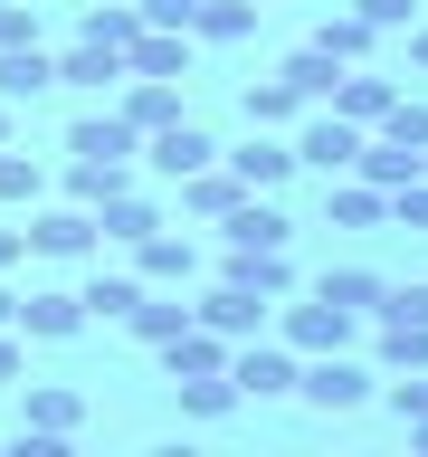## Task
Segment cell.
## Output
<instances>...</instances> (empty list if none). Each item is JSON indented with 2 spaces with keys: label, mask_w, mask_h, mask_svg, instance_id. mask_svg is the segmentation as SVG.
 I'll return each instance as SVG.
<instances>
[{
  "label": "cell",
  "mask_w": 428,
  "mask_h": 457,
  "mask_svg": "<svg viewBox=\"0 0 428 457\" xmlns=\"http://www.w3.org/2000/svg\"><path fill=\"white\" fill-rule=\"evenodd\" d=\"M38 191H48V171L29 162V153H10V143H0V210H29Z\"/></svg>",
  "instance_id": "obj_33"
},
{
  "label": "cell",
  "mask_w": 428,
  "mask_h": 457,
  "mask_svg": "<svg viewBox=\"0 0 428 457\" xmlns=\"http://www.w3.org/2000/svg\"><path fill=\"white\" fill-rule=\"evenodd\" d=\"M238 200H248V191H238V171H228V162H200V171H181V210H191V220H210V228H219L228 210H238Z\"/></svg>",
  "instance_id": "obj_25"
},
{
  "label": "cell",
  "mask_w": 428,
  "mask_h": 457,
  "mask_svg": "<svg viewBox=\"0 0 428 457\" xmlns=\"http://www.w3.org/2000/svg\"><path fill=\"white\" fill-rule=\"evenodd\" d=\"M324 220L333 228H391V191L362 181V171H333V181H324Z\"/></svg>",
  "instance_id": "obj_12"
},
{
  "label": "cell",
  "mask_w": 428,
  "mask_h": 457,
  "mask_svg": "<svg viewBox=\"0 0 428 457\" xmlns=\"http://www.w3.org/2000/svg\"><path fill=\"white\" fill-rule=\"evenodd\" d=\"M409 448H419V457H428V420H409Z\"/></svg>",
  "instance_id": "obj_46"
},
{
  "label": "cell",
  "mask_w": 428,
  "mask_h": 457,
  "mask_svg": "<svg viewBox=\"0 0 428 457\" xmlns=\"http://www.w3.org/2000/svg\"><path fill=\"white\" fill-rule=\"evenodd\" d=\"M86 38H105V48H134V29H143V10H134V0H95V10H86Z\"/></svg>",
  "instance_id": "obj_34"
},
{
  "label": "cell",
  "mask_w": 428,
  "mask_h": 457,
  "mask_svg": "<svg viewBox=\"0 0 428 457\" xmlns=\"http://www.w3.org/2000/svg\"><path fill=\"white\" fill-rule=\"evenodd\" d=\"M0 381H20V324H0Z\"/></svg>",
  "instance_id": "obj_42"
},
{
  "label": "cell",
  "mask_w": 428,
  "mask_h": 457,
  "mask_svg": "<svg viewBox=\"0 0 428 457\" xmlns=\"http://www.w3.org/2000/svg\"><path fill=\"white\" fill-rule=\"evenodd\" d=\"M10 124H20V105H0V143H10Z\"/></svg>",
  "instance_id": "obj_47"
},
{
  "label": "cell",
  "mask_w": 428,
  "mask_h": 457,
  "mask_svg": "<svg viewBox=\"0 0 428 457\" xmlns=\"http://www.w3.org/2000/svg\"><path fill=\"white\" fill-rule=\"evenodd\" d=\"M134 295H143V277H134V267H95V277L77 286L86 324H124V314H134Z\"/></svg>",
  "instance_id": "obj_26"
},
{
  "label": "cell",
  "mask_w": 428,
  "mask_h": 457,
  "mask_svg": "<svg viewBox=\"0 0 428 457\" xmlns=\"http://www.w3.org/2000/svg\"><path fill=\"white\" fill-rule=\"evenodd\" d=\"M124 171H134V162H67V200H77V210H95L105 191H124Z\"/></svg>",
  "instance_id": "obj_35"
},
{
  "label": "cell",
  "mask_w": 428,
  "mask_h": 457,
  "mask_svg": "<svg viewBox=\"0 0 428 457\" xmlns=\"http://www.w3.org/2000/svg\"><path fill=\"white\" fill-rule=\"evenodd\" d=\"M162 371H171V381H200V371H228V343H219V334H200V324H181V334L162 343Z\"/></svg>",
  "instance_id": "obj_29"
},
{
  "label": "cell",
  "mask_w": 428,
  "mask_h": 457,
  "mask_svg": "<svg viewBox=\"0 0 428 457\" xmlns=\"http://www.w3.org/2000/svg\"><path fill=\"white\" fill-rule=\"evenodd\" d=\"M228 171H238V191H285V171H295V143L285 134H257L248 124V143H238V153H219Z\"/></svg>",
  "instance_id": "obj_14"
},
{
  "label": "cell",
  "mask_w": 428,
  "mask_h": 457,
  "mask_svg": "<svg viewBox=\"0 0 428 457\" xmlns=\"http://www.w3.org/2000/svg\"><path fill=\"white\" fill-rule=\"evenodd\" d=\"M285 143H295V162H305V171H324V181H333V171H352V153H362V124H342L333 105H305Z\"/></svg>",
  "instance_id": "obj_6"
},
{
  "label": "cell",
  "mask_w": 428,
  "mask_h": 457,
  "mask_svg": "<svg viewBox=\"0 0 428 457\" xmlns=\"http://www.w3.org/2000/svg\"><path fill=\"white\" fill-rule=\"evenodd\" d=\"M152 228H162V200L134 191V181L95 200V238H105V248H134V238H152Z\"/></svg>",
  "instance_id": "obj_11"
},
{
  "label": "cell",
  "mask_w": 428,
  "mask_h": 457,
  "mask_svg": "<svg viewBox=\"0 0 428 457\" xmlns=\"http://www.w3.org/2000/svg\"><path fill=\"white\" fill-rule=\"evenodd\" d=\"M219 277L248 286V295H267V305H285V295H295V248H228Z\"/></svg>",
  "instance_id": "obj_8"
},
{
  "label": "cell",
  "mask_w": 428,
  "mask_h": 457,
  "mask_svg": "<svg viewBox=\"0 0 428 457\" xmlns=\"http://www.w3.org/2000/svg\"><path fill=\"white\" fill-rule=\"evenodd\" d=\"M143 153V134L134 124H124V114H77V124H67V162H134Z\"/></svg>",
  "instance_id": "obj_10"
},
{
  "label": "cell",
  "mask_w": 428,
  "mask_h": 457,
  "mask_svg": "<svg viewBox=\"0 0 428 457\" xmlns=\"http://www.w3.org/2000/svg\"><path fill=\"white\" fill-rule=\"evenodd\" d=\"M276 77L295 86L305 105H324V96H333V77H342V67H333V57H324V48H314V38H305V48H295V57H276Z\"/></svg>",
  "instance_id": "obj_32"
},
{
  "label": "cell",
  "mask_w": 428,
  "mask_h": 457,
  "mask_svg": "<svg viewBox=\"0 0 428 457\" xmlns=\"http://www.w3.org/2000/svg\"><path fill=\"white\" fill-rule=\"evenodd\" d=\"M267 324H276V343H295V353H342V343L362 334V314H342L333 295H305V305L285 295V305L267 314Z\"/></svg>",
  "instance_id": "obj_4"
},
{
  "label": "cell",
  "mask_w": 428,
  "mask_h": 457,
  "mask_svg": "<svg viewBox=\"0 0 428 457\" xmlns=\"http://www.w3.org/2000/svg\"><path fill=\"white\" fill-rule=\"evenodd\" d=\"M77 334H86L77 286H38V295H20V343H77Z\"/></svg>",
  "instance_id": "obj_7"
},
{
  "label": "cell",
  "mask_w": 428,
  "mask_h": 457,
  "mask_svg": "<svg viewBox=\"0 0 428 457\" xmlns=\"http://www.w3.org/2000/svg\"><path fill=\"white\" fill-rule=\"evenodd\" d=\"M20 257H29V238H20V228H0V277H10Z\"/></svg>",
  "instance_id": "obj_43"
},
{
  "label": "cell",
  "mask_w": 428,
  "mask_h": 457,
  "mask_svg": "<svg viewBox=\"0 0 428 457\" xmlns=\"http://www.w3.org/2000/svg\"><path fill=\"white\" fill-rule=\"evenodd\" d=\"M371 134H391L399 153H428V105H409V96H391V114H381Z\"/></svg>",
  "instance_id": "obj_36"
},
{
  "label": "cell",
  "mask_w": 428,
  "mask_h": 457,
  "mask_svg": "<svg viewBox=\"0 0 428 457\" xmlns=\"http://www.w3.org/2000/svg\"><path fill=\"white\" fill-rule=\"evenodd\" d=\"M20 428L77 438V428H86V391H77V381H20Z\"/></svg>",
  "instance_id": "obj_9"
},
{
  "label": "cell",
  "mask_w": 428,
  "mask_h": 457,
  "mask_svg": "<svg viewBox=\"0 0 428 457\" xmlns=\"http://www.w3.org/2000/svg\"><path fill=\"white\" fill-rule=\"evenodd\" d=\"M352 10H362V20L381 29V38H391V29H409V20H419L428 0H352Z\"/></svg>",
  "instance_id": "obj_39"
},
{
  "label": "cell",
  "mask_w": 428,
  "mask_h": 457,
  "mask_svg": "<svg viewBox=\"0 0 428 457\" xmlns=\"http://www.w3.org/2000/svg\"><path fill=\"white\" fill-rule=\"evenodd\" d=\"M124 324H134V343H143V353H162V343L181 334V324H191V295H181V286H143Z\"/></svg>",
  "instance_id": "obj_19"
},
{
  "label": "cell",
  "mask_w": 428,
  "mask_h": 457,
  "mask_svg": "<svg viewBox=\"0 0 428 457\" xmlns=\"http://www.w3.org/2000/svg\"><path fill=\"white\" fill-rule=\"evenodd\" d=\"M114 114H124L134 134H162L171 114H181V86H171V77H124V86H114Z\"/></svg>",
  "instance_id": "obj_21"
},
{
  "label": "cell",
  "mask_w": 428,
  "mask_h": 457,
  "mask_svg": "<svg viewBox=\"0 0 428 457\" xmlns=\"http://www.w3.org/2000/svg\"><path fill=\"white\" fill-rule=\"evenodd\" d=\"M257 29V0H200V20H191V38H210V48H238Z\"/></svg>",
  "instance_id": "obj_31"
},
{
  "label": "cell",
  "mask_w": 428,
  "mask_h": 457,
  "mask_svg": "<svg viewBox=\"0 0 428 457\" xmlns=\"http://www.w3.org/2000/svg\"><path fill=\"white\" fill-rule=\"evenodd\" d=\"M381 286H391L381 267H324V277H314V295H333L342 314H362V324H371V314H381Z\"/></svg>",
  "instance_id": "obj_28"
},
{
  "label": "cell",
  "mask_w": 428,
  "mask_h": 457,
  "mask_svg": "<svg viewBox=\"0 0 428 457\" xmlns=\"http://www.w3.org/2000/svg\"><path fill=\"white\" fill-rule=\"evenodd\" d=\"M295 343H276V334H248V343H228V381H238V400H285L295 391Z\"/></svg>",
  "instance_id": "obj_3"
},
{
  "label": "cell",
  "mask_w": 428,
  "mask_h": 457,
  "mask_svg": "<svg viewBox=\"0 0 428 457\" xmlns=\"http://www.w3.org/2000/svg\"><path fill=\"white\" fill-rule=\"evenodd\" d=\"M134 277L143 286H200V248L181 228H152V238H134Z\"/></svg>",
  "instance_id": "obj_15"
},
{
  "label": "cell",
  "mask_w": 428,
  "mask_h": 457,
  "mask_svg": "<svg viewBox=\"0 0 428 457\" xmlns=\"http://www.w3.org/2000/svg\"><path fill=\"white\" fill-rule=\"evenodd\" d=\"M391 96H399L391 77H371V67H342V77H333V96H324V105H333L342 124H362V134H371V124L391 114Z\"/></svg>",
  "instance_id": "obj_23"
},
{
  "label": "cell",
  "mask_w": 428,
  "mask_h": 457,
  "mask_svg": "<svg viewBox=\"0 0 428 457\" xmlns=\"http://www.w3.org/2000/svg\"><path fill=\"white\" fill-rule=\"evenodd\" d=\"M171 391H181V420H200V428H219L238 410V381L228 371H200V381H171Z\"/></svg>",
  "instance_id": "obj_30"
},
{
  "label": "cell",
  "mask_w": 428,
  "mask_h": 457,
  "mask_svg": "<svg viewBox=\"0 0 428 457\" xmlns=\"http://www.w3.org/2000/svg\"><path fill=\"white\" fill-rule=\"evenodd\" d=\"M143 153H152V171H162V181H181V171H200V162H219V143L200 134L191 114H171L162 134H143Z\"/></svg>",
  "instance_id": "obj_17"
},
{
  "label": "cell",
  "mask_w": 428,
  "mask_h": 457,
  "mask_svg": "<svg viewBox=\"0 0 428 457\" xmlns=\"http://www.w3.org/2000/svg\"><path fill=\"white\" fill-rule=\"evenodd\" d=\"M314 48L333 57V67H371V48H381V29H371L362 10L342 0V10H324V29H314Z\"/></svg>",
  "instance_id": "obj_24"
},
{
  "label": "cell",
  "mask_w": 428,
  "mask_h": 457,
  "mask_svg": "<svg viewBox=\"0 0 428 457\" xmlns=\"http://www.w3.org/2000/svg\"><path fill=\"white\" fill-rule=\"evenodd\" d=\"M38 38V10H20V0H0V48H29Z\"/></svg>",
  "instance_id": "obj_41"
},
{
  "label": "cell",
  "mask_w": 428,
  "mask_h": 457,
  "mask_svg": "<svg viewBox=\"0 0 428 457\" xmlns=\"http://www.w3.org/2000/svg\"><path fill=\"white\" fill-rule=\"evenodd\" d=\"M391 228H428V171H409L391 191Z\"/></svg>",
  "instance_id": "obj_38"
},
{
  "label": "cell",
  "mask_w": 428,
  "mask_h": 457,
  "mask_svg": "<svg viewBox=\"0 0 428 457\" xmlns=\"http://www.w3.org/2000/svg\"><path fill=\"white\" fill-rule=\"evenodd\" d=\"M295 391H305L324 420H352L362 400H381V371L352 362V343H342V353H305V362H295Z\"/></svg>",
  "instance_id": "obj_1"
},
{
  "label": "cell",
  "mask_w": 428,
  "mask_h": 457,
  "mask_svg": "<svg viewBox=\"0 0 428 457\" xmlns=\"http://www.w3.org/2000/svg\"><path fill=\"white\" fill-rule=\"evenodd\" d=\"M381 371H428V314H371Z\"/></svg>",
  "instance_id": "obj_22"
},
{
  "label": "cell",
  "mask_w": 428,
  "mask_h": 457,
  "mask_svg": "<svg viewBox=\"0 0 428 457\" xmlns=\"http://www.w3.org/2000/svg\"><path fill=\"white\" fill-rule=\"evenodd\" d=\"M57 86H77V96H105V86H124V48H105V38H67L57 48Z\"/></svg>",
  "instance_id": "obj_13"
},
{
  "label": "cell",
  "mask_w": 428,
  "mask_h": 457,
  "mask_svg": "<svg viewBox=\"0 0 428 457\" xmlns=\"http://www.w3.org/2000/svg\"><path fill=\"white\" fill-rule=\"evenodd\" d=\"M219 228H228V248H295V220L276 210V191H248Z\"/></svg>",
  "instance_id": "obj_16"
},
{
  "label": "cell",
  "mask_w": 428,
  "mask_h": 457,
  "mask_svg": "<svg viewBox=\"0 0 428 457\" xmlns=\"http://www.w3.org/2000/svg\"><path fill=\"white\" fill-rule=\"evenodd\" d=\"M143 10V29H191L200 20V0H134Z\"/></svg>",
  "instance_id": "obj_40"
},
{
  "label": "cell",
  "mask_w": 428,
  "mask_h": 457,
  "mask_svg": "<svg viewBox=\"0 0 428 457\" xmlns=\"http://www.w3.org/2000/svg\"><path fill=\"white\" fill-rule=\"evenodd\" d=\"M381 400L399 420H428V371H381Z\"/></svg>",
  "instance_id": "obj_37"
},
{
  "label": "cell",
  "mask_w": 428,
  "mask_h": 457,
  "mask_svg": "<svg viewBox=\"0 0 428 457\" xmlns=\"http://www.w3.org/2000/svg\"><path fill=\"white\" fill-rule=\"evenodd\" d=\"M267 314H276L267 295H248V286H228V277H210V286L191 295V324H200V334H219V343H248V334H267Z\"/></svg>",
  "instance_id": "obj_5"
},
{
  "label": "cell",
  "mask_w": 428,
  "mask_h": 457,
  "mask_svg": "<svg viewBox=\"0 0 428 457\" xmlns=\"http://www.w3.org/2000/svg\"><path fill=\"white\" fill-rule=\"evenodd\" d=\"M0 324H20V295H10V277H0Z\"/></svg>",
  "instance_id": "obj_45"
},
{
  "label": "cell",
  "mask_w": 428,
  "mask_h": 457,
  "mask_svg": "<svg viewBox=\"0 0 428 457\" xmlns=\"http://www.w3.org/2000/svg\"><path fill=\"white\" fill-rule=\"evenodd\" d=\"M124 77H191V29H134V48H124Z\"/></svg>",
  "instance_id": "obj_18"
},
{
  "label": "cell",
  "mask_w": 428,
  "mask_h": 457,
  "mask_svg": "<svg viewBox=\"0 0 428 457\" xmlns=\"http://www.w3.org/2000/svg\"><path fill=\"white\" fill-rule=\"evenodd\" d=\"M38 96H57V57L29 38V48H0V105H38Z\"/></svg>",
  "instance_id": "obj_20"
},
{
  "label": "cell",
  "mask_w": 428,
  "mask_h": 457,
  "mask_svg": "<svg viewBox=\"0 0 428 457\" xmlns=\"http://www.w3.org/2000/svg\"><path fill=\"white\" fill-rule=\"evenodd\" d=\"M409 57H419V67H428V10H419V20H409Z\"/></svg>",
  "instance_id": "obj_44"
},
{
  "label": "cell",
  "mask_w": 428,
  "mask_h": 457,
  "mask_svg": "<svg viewBox=\"0 0 428 457\" xmlns=\"http://www.w3.org/2000/svg\"><path fill=\"white\" fill-rule=\"evenodd\" d=\"M238 114H248L257 134H285V124L305 114V96H295V86H285L276 67H267V77H248V96H238Z\"/></svg>",
  "instance_id": "obj_27"
},
{
  "label": "cell",
  "mask_w": 428,
  "mask_h": 457,
  "mask_svg": "<svg viewBox=\"0 0 428 457\" xmlns=\"http://www.w3.org/2000/svg\"><path fill=\"white\" fill-rule=\"evenodd\" d=\"M20 238H29V257H48V267H77V257L105 248V238H95V210H77V200H29Z\"/></svg>",
  "instance_id": "obj_2"
}]
</instances>
